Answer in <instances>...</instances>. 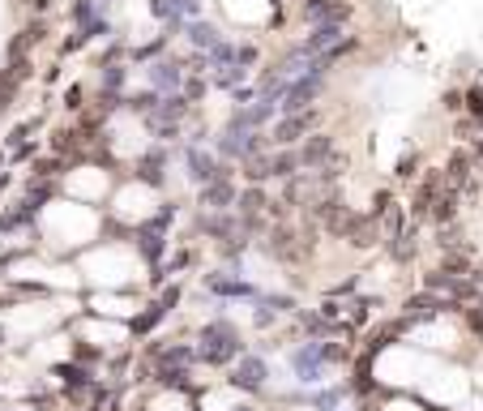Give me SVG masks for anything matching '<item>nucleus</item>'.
Returning a JSON list of instances; mask_svg holds the SVG:
<instances>
[{"instance_id":"f257e3e1","label":"nucleus","mask_w":483,"mask_h":411,"mask_svg":"<svg viewBox=\"0 0 483 411\" xmlns=\"http://www.w3.org/2000/svg\"><path fill=\"white\" fill-rule=\"evenodd\" d=\"M342 351L338 347H330V343H304L300 351H295V377L304 381V386H316L321 377H326V365H334Z\"/></svg>"},{"instance_id":"f03ea898","label":"nucleus","mask_w":483,"mask_h":411,"mask_svg":"<svg viewBox=\"0 0 483 411\" xmlns=\"http://www.w3.org/2000/svg\"><path fill=\"white\" fill-rule=\"evenodd\" d=\"M236 351H240V339H236L231 326H210V330H205V339H201V355H205V360L219 365V360H231Z\"/></svg>"},{"instance_id":"7ed1b4c3","label":"nucleus","mask_w":483,"mask_h":411,"mask_svg":"<svg viewBox=\"0 0 483 411\" xmlns=\"http://www.w3.org/2000/svg\"><path fill=\"white\" fill-rule=\"evenodd\" d=\"M261 381H265V365H261L257 355H244L240 365H236V386H244V390H257Z\"/></svg>"},{"instance_id":"20e7f679","label":"nucleus","mask_w":483,"mask_h":411,"mask_svg":"<svg viewBox=\"0 0 483 411\" xmlns=\"http://www.w3.org/2000/svg\"><path fill=\"white\" fill-rule=\"evenodd\" d=\"M201 201L219 210V206H227V201H231V189H227V184H219V180H210V189L201 193Z\"/></svg>"}]
</instances>
